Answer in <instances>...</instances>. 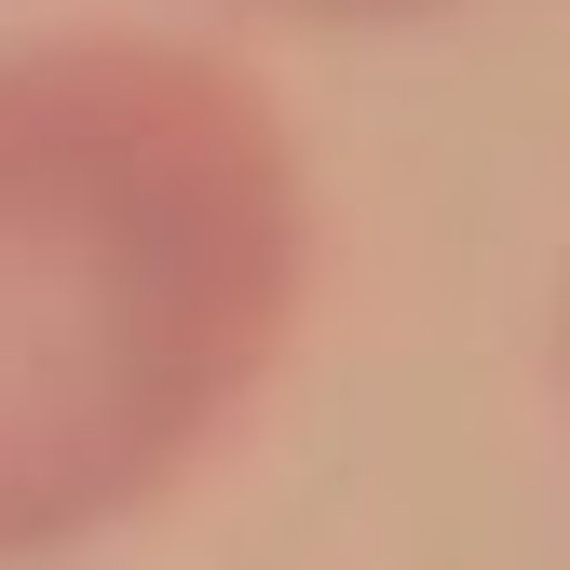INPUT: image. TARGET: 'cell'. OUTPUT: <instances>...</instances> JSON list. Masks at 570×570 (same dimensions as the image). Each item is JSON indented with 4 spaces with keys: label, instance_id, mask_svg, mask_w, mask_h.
I'll return each instance as SVG.
<instances>
[{
    "label": "cell",
    "instance_id": "cell-2",
    "mask_svg": "<svg viewBox=\"0 0 570 570\" xmlns=\"http://www.w3.org/2000/svg\"><path fill=\"white\" fill-rule=\"evenodd\" d=\"M272 14H435V0H272Z\"/></svg>",
    "mask_w": 570,
    "mask_h": 570
},
{
    "label": "cell",
    "instance_id": "cell-1",
    "mask_svg": "<svg viewBox=\"0 0 570 570\" xmlns=\"http://www.w3.org/2000/svg\"><path fill=\"white\" fill-rule=\"evenodd\" d=\"M299 272L313 190L232 55L0 41V570L150 517L272 381Z\"/></svg>",
    "mask_w": 570,
    "mask_h": 570
}]
</instances>
